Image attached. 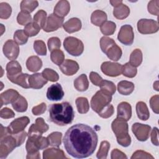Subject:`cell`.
<instances>
[{"label": "cell", "mask_w": 159, "mask_h": 159, "mask_svg": "<svg viewBox=\"0 0 159 159\" xmlns=\"http://www.w3.org/2000/svg\"><path fill=\"white\" fill-rule=\"evenodd\" d=\"M98 135L88 125L76 124L70 127L63 137L64 147L68 154L76 158L91 155L97 147Z\"/></svg>", "instance_id": "1"}, {"label": "cell", "mask_w": 159, "mask_h": 159, "mask_svg": "<svg viewBox=\"0 0 159 159\" xmlns=\"http://www.w3.org/2000/svg\"><path fill=\"white\" fill-rule=\"evenodd\" d=\"M48 111L50 120L60 126L71 123L75 116L73 107L68 102L53 104Z\"/></svg>", "instance_id": "2"}, {"label": "cell", "mask_w": 159, "mask_h": 159, "mask_svg": "<svg viewBox=\"0 0 159 159\" xmlns=\"http://www.w3.org/2000/svg\"><path fill=\"white\" fill-rule=\"evenodd\" d=\"M27 134L22 131L18 134H12L7 133L0 137V158H5L16 147L21 145L25 141Z\"/></svg>", "instance_id": "3"}, {"label": "cell", "mask_w": 159, "mask_h": 159, "mask_svg": "<svg viewBox=\"0 0 159 159\" xmlns=\"http://www.w3.org/2000/svg\"><path fill=\"white\" fill-rule=\"evenodd\" d=\"M49 145V143L47 137L42 135H32L29 136V139L26 142L25 148L27 152L26 158H40V153L39 150H42L47 148Z\"/></svg>", "instance_id": "4"}, {"label": "cell", "mask_w": 159, "mask_h": 159, "mask_svg": "<svg viewBox=\"0 0 159 159\" xmlns=\"http://www.w3.org/2000/svg\"><path fill=\"white\" fill-rule=\"evenodd\" d=\"M111 128L119 145L124 147L130 145L131 139L129 134V126L126 120L117 117L112 122Z\"/></svg>", "instance_id": "5"}, {"label": "cell", "mask_w": 159, "mask_h": 159, "mask_svg": "<svg viewBox=\"0 0 159 159\" xmlns=\"http://www.w3.org/2000/svg\"><path fill=\"white\" fill-rule=\"evenodd\" d=\"M100 47L103 53L107 57L113 61L119 60L122 56V50L115 42V41L109 37H102L100 40Z\"/></svg>", "instance_id": "6"}, {"label": "cell", "mask_w": 159, "mask_h": 159, "mask_svg": "<svg viewBox=\"0 0 159 159\" xmlns=\"http://www.w3.org/2000/svg\"><path fill=\"white\" fill-rule=\"evenodd\" d=\"M111 100L112 95L100 90L93 96L91 100V107L94 112L99 113L104 107L110 104Z\"/></svg>", "instance_id": "7"}, {"label": "cell", "mask_w": 159, "mask_h": 159, "mask_svg": "<svg viewBox=\"0 0 159 159\" xmlns=\"http://www.w3.org/2000/svg\"><path fill=\"white\" fill-rule=\"evenodd\" d=\"M63 46L68 53L75 57L81 55L84 50L82 41L74 37H66L64 40Z\"/></svg>", "instance_id": "8"}, {"label": "cell", "mask_w": 159, "mask_h": 159, "mask_svg": "<svg viewBox=\"0 0 159 159\" xmlns=\"http://www.w3.org/2000/svg\"><path fill=\"white\" fill-rule=\"evenodd\" d=\"M159 25L157 21L153 19H142L137 22L138 31L142 34H150L158 32Z\"/></svg>", "instance_id": "9"}, {"label": "cell", "mask_w": 159, "mask_h": 159, "mask_svg": "<svg viewBox=\"0 0 159 159\" xmlns=\"http://www.w3.org/2000/svg\"><path fill=\"white\" fill-rule=\"evenodd\" d=\"M132 130L137 140L141 142H144L149 137L151 127L148 125L137 122L132 125Z\"/></svg>", "instance_id": "10"}, {"label": "cell", "mask_w": 159, "mask_h": 159, "mask_svg": "<svg viewBox=\"0 0 159 159\" xmlns=\"http://www.w3.org/2000/svg\"><path fill=\"white\" fill-rule=\"evenodd\" d=\"M117 39L119 42L124 45H132L134 39V34L132 27L128 24L122 26L118 34Z\"/></svg>", "instance_id": "11"}, {"label": "cell", "mask_w": 159, "mask_h": 159, "mask_svg": "<svg viewBox=\"0 0 159 159\" xmlns=\"http://www.w3.org/2000/svg\"><path fill=\"white\" fill-rule=\"evenodd\" d=\"M122 65L118 63L111 61H104L101 66V70L102 73L109 76L116 77L122 73Z\"/></svg>", "instance_id": "12"}, {"label": "cell", "mask_w": 159, "mask_h": 159, "mask_svg": "<svg viewBox=\"0 0 159 159\" xmlns=\"http://www.w3.org/2000/svg\"><path fill=\"white\" fill-rule=\"evenodd\" d=\"M30 122V119L27 116H22L14 120L7 127L9 133L12 134H18L24 130Z\"/></svg>", "instance_id": "13"}, {"label": "cell", "mask_w": 159, "mask_h": 159, "mask_svg": "<svg viewBox=\"0 0 159 159\" xmlns=\"http://www.w3.org/2000/svg\"><path fill=\"white\" fill-rule=\"evenodd\" d=\"M3 53L6 57L9 60H16L19 53V47L17 43L12 40H7L3 46Z\"/></svg>", "instance_id": "14"}, {"label": "cell", "mask_w": 159, "mask_h": 159, "mask_svg": "<svg viewBox=\"0 0 159 159\" xmlns=\"http://www.w3.org/2000/svg\"><path fill=\"white\" fill-rule=\"evenodd\" d=\"M63 18L58 17L54 14H50L47 18L45 24L43 27V29L45 32H50L57 30L58 29L61 27L63 25Z\"/></svg>", "instance_id": "15"}, {"label": "cell", "mask_w": 159, "mask_h": 159, "mask_svg": "<svg viewBox=\"0 0 159 159\" xmlns=\"http://www.w3.org/2000/svg\"><path fill=\"white\" fill-rule=\"evenodd\" d=\"M48 125L45 122L43 119L38 117L35 120V123L32 124L30 127L28 132V137L32 135H42L43 133L48 130Z\"/></svg>", "instance_id": "16"}, {"label": "cell", "mask_w": 159, "mask_h": 159, "mask_svg": "<svg viewBox=\"0 0 159 159\" xmlns=\"http://www.w3.org/2000/svg\"><path fill=\"white\" fill-rule=\"evenodd\" d=\"M64 96V92L60 83L52 84L47 89V98L50 101H60Z\"/></svg>", "instance_id": "17"}, {"label": "cell", "mask_w": 159, "mask_h": 159, "mask_svg": "<svg viewBox=\"0 0 159 159\" xmlns=\"http://www.w3.org/2000/svg\"><path fill=\"white\" fill-rule=\"evenodd\" d=\"M60 69L63 73L67 76H72L79 70L78 63L72 60H65L60 66Z\"/></svg>", "instance_id": "18"}, {"label": "cell", "mask_w": 159, "mask_h": 159, "mask_svg": "<svg viewBox=\"0 0 159 159\" xmlns=\"http://www.w3.org/2000/svg\"><path fill=\"white\" fill-rule=\"evenodd\" d=\"M47 80L43 78L42 73H34L29 76L28 83L30 88L38 89L42 88L47 83Z\"/></svg>", "instance_id": "19"}, {"label": "cell", "mask_w": 159, "mask_h": 159, "mask_svg": "<svg viewBox=\"0 0 159 159\" xmlns=\"http://www.w3.org/2000/svg\"><path fill=\"white\" fill-rule=\"evenodd\" d=\"M132 116V107L127 102H122L117 106V117L128 121Z\"/></svg>", "instance_id": "20"}, {"label": "cell", "mask_w": 159, "mask_h": 159, "mask_svg": "<svg viewBox=\"0 0 159 159\" xmlns=\"http://www.w3.org/2000/svg\"><path fill=\"white\" fill-rule=\"evenodd\" d=\"M19 93L12 89H9L2 93L0 95L1 106L14 102L19 97Z\"/></svg>", "instance_id": "21"}, {"label": "cell", "mask_w": 159, "mask_h": 159, "mask_svg": "<svg viewBox=\"0 0 159 159\" xmlns=\"http://www.w3.org/2000/svg\"><path fill=\"white\" fill-rule=\"evenodd\" d=\"M70 10V2L66 0L59 1L54 7V14L59 17L63 18L65 17Z\"/></svg>", "instance_id": "22"}, {"label": "cell", "mask_w": 159, "mask_h": 159, "mask_svg": "<svg viewBox=\"0 0 159 159\" xmlns=\"http://www.w3.org/2000/svg\"><path fill=\"white\" fill-rule=\"evenodd\" d=\"M7 77L9 80L14 78L22 72V67L19 63L16 60L9 61L6 65Z\"/></svg>", "instance_id": "23"}, {"label": "cell", "mask_w": 159, "mask_h": 159, "mask_svg": "<svg viewBox=\"0 0 159 159\" xmlns=\"http://www.w3.org/2000/svg\"><path fill=\"white\" fill-rule=\"evenodd\" d=\"M63 27L66 32L71 34L81 29V22L78 18L73 17L65 22L63 24Z\"/></svg>", "instance_id": "24"}, {"label": "cell", "mask_w": 159, "mask_h": 159, "mask_svg": "<svg viewBox=\"0 0 159 159\" xmlns=\"http://www.w3.org/2000/svg\"><path fill=\"white\" fill-rule=\"evenodd\" d=\"M43 159H57V158H66L63 150L59 148H50L43 152Z\"/></svg>", "instance_id": "25"}, {"label": "cell", "mask_w": 159, "mask_h": 159, "mask_svg": "<svg viewBox=\"0 0 159 159\" xmlns=\"http://www.w3.org/2000/svg\"><path fill=\"white\" fill-rule=\"evenodd\" d=\"M27 68L32 72L39 71L42 66V61L37 56H31L26 61Z\"/></svg>", "instance_id": "26"}, {"label": "cell", "mask_w": 159, "mask_h": 159, "mask_svg": "<svg viewBox=\"0 0 159 159\" xmlns=\"http://www.w3.org/2000/svg\"><path fill=\"white\" fill-rule=\"evenodd\" d=\"M130 14L129 7L124 4L123 3L119 4V6L115 7L113 10L114 16L119 20H122L125 19L129 16Z\"/></svg>", "instance_id": "27"}, {"label": "cell", "mask_w": 159, "mask_h": 159, "mask_svg": "<svg viewBox=\"0 0 159 159\" xmlns=\"http://www.w3.org/2000/svg\"><path fill=\"white\" fill-rule=\"evenodd\" d=\"M107 14L101 10L94 11L91 16V21L92 24L96 26H101L107 20Z\"/></svg>", "instance_id": "28"}, {"label": "cell", "mask_w": 159, "mask_h": 159, "mask_svg": "<svg viewBox=\"0 0 159 159\" xmlns=\"http://www.w3.org/2000/svg\"><path fill=\"white\" fill-rule=\"evenodd\" d=\"M118 92L122 95H129L134 90V84L132 82L123 80L117 84Z\"/></svg>", "instance_id": "29"}, {"label": "cell", "mask_w": 159, "mask_h": 159, "mask_svg": "<svg viewBox=\"0 0 159 159\" xmlns=\"http://www.w3.org/2000/svg\"><path fill=\"white\" fill-rule=\"evenodd\" d=\"M136 112L137 117L142 120H147L150 117V112L148 107L143 101H139L137 103Z\"/></svg>", "instance_id": "30"}, {"label": "cell", "mask_w": 159, "mask_h": 159, "mask_svg": "<svg viewBox=\"0 0 159 159\" xmlns=\"http://www.w3.org/2000/svg\"><path fill=\"white\" fill-rule=\"evenodd\" d=\"M74 86L79 91H85L89 87V81L85 74L79 76L74 81Z\"/></svg>", "instance_id": "31"}, {"label": "cell", "mask_w": 159, "mask_h": 159, "mask_svg": "<svg viewBox=\"0 0 159 159\" xmlns=\"http://www.w3.org/2000/svg\"><path fill=\"white\" fill-rule=\"evenodd\" d=\"M12 106L14 109H15V111L17 112H23L26 111L28 107V104L25 98L22 96L19 95L17 99L12 103Z\"/></svg>", "instance_id": "32"}, {"label": "cell", "mask_w": 159, "mask_h": 159, "mask_svg": "<svg viewBox=\"0 0 159 159\" xmlns=\"http://www.w3.org/2000/svg\"><path fill=\"white\" fill-rule=\"evenodd\" d=\"M29 75L27 73H20L13 78L9 80L12 83L18 84L24 88H29V84L27 82Z\"/></svg>", "instance_id": "33"}, {"label": "cell", "mask_w": 159, "mask_h": 159, "mask_svg": "<svg viewBox=\"0 0 159 159\" xmlns=\"http://www.w3.org/2000/svg\"><path fill=\"white\" fill-rule=\"evenodd\" d=\"M39 2L37 1L23 0L20 2L21 11L27 14H30L38 6Z\"/></svg>", "instance_id": "34"}, {"label": "cell", "mask_w": 159, "mask_h": 159, "mask_svg": "<svg viewBox=\"0 0 159 159\" xmlns=\"http://www.w3.org/2000/svg\"><path fill=\"white\" fill-rule=\"evenodd\" d=\"M142 52L140 49H135L130 55L129 63L135 67H137L142 63Z\"/></svg>", "instance_id": "35"}, {"label": "cell", "mask_w": 159, "mask_h": 159, "mask_svg": "<svg viewBox=\"0 0 159 159\" xmlns=\"http://www.w3.org/2000/svg\"><path fill=\"white\" fill-rule=\"evenodd\" d=\"M76 105L78 112L80 114H85L89 109V105L87 98L84 97H79L76 99Z\"/></svg>", "instance_id": "36"}, {"label": "cell", "mask_w": 159, "mask_h": 159, "mask_svg": "<svg viewBox=\"0 0 159 159\" xmlns=\"http://www.w3.org/2000/svg\"><path fill=\"white\" fill-rule=\"evenodd\" d=\"M101 31L104 35H112L116 29V25L112 21H106L101 26Z\"/></svg>", "instance_id": "37"}, {"label": "cell", "mask_w": 159, "mask_h": 159, "mask_svg": "<svg viewBox=\"0 0 159 159\" xmlns=\"http://www.w3.org/2000/svg\"><path fill=\"white\" fill-rule=\"evenodd\" d=\"M47 20V12L43 10H39L34 15L33 22L39 25L40 28H43Z\"/></svg>", "instance_id": "38"}, {"label": "cell", "mask_w": 159, "mask_h": 159, "mask_svg": "<svg viewBox=\"0 0 159 159\" xmlns=\"http://www.w3.org/2000/svg\"><path fill=\"white\" fill-rule=\"evenodd\" d=\"M62 134L59 132H54L51 133L47 137L49 143V145L53 147H59L61 143Z\"/></svg>", "instance_id": "39"}, {"label": "cell", "mask_w": 159, "mask_h": 159, "mask_svg": "<svg viewBox=\"0 0 159 159\" xmlns=\"http://www.w3.org/2000/svg\"><path fill=\"white\" fill-rule=\"evenodd\" d=\"M110 143L107 141L104 140L101 142L99 150L97 152V158L99 159H106L107 158Z\"/></svg>", "instance_id": "40"}, {"label": "cell", "mask_w": 159, "mask_h": 159, "mask_svg": "<svg viewBox=\"0 0 159 159\" xmlns=\"http://www.w3.org/2000/svg\"><path fill=\"white\" fill-rule=\"evenodd\" d=\"M101 90L110 94L112 95L115 93L116 88V86L112 81H107V80H102L100 86H99Z\"/></svg>", "instance_id": "41"}, {"label": "cell", "mask_w": 159, "mask_h": 159, "mask_svg": "<svg viewBox=\"0 0 159 159\" xmlns=\"http://www.w3.org/2000/svg\"><path fill=\"white\" fill-rule=\"evenodd\" d=\"M50 58L52 62L60 66L64 61L65 55L61 50L57 49L51 52Z\"/></svg>", "instance_id": "42"}, {"label": "cell", "mask_w": 159, "mask_h": 159, "mask_svg": "<svg viewBox=\"0 0 159 159\" xmlns=\"http://www.w3.org/2000/svg\"><path fill=\"white\" fill-rule=\"evenodd\" d=\"M137 70L136 67L130 65L129 62L122 65V73L124 76L128 78H134L137 75Z\"/></svg>", "instance_id": "43"}, {"label": "cell", "mask_w": 159, "mask_h": 159, "mask_svg": "<svg viewBox=\"0 0 159 159\" xmlns=\"http://www.w3.org/2000/svg\"><path fill=\"white\" fill-rule=\"evenodd\" d=\"M40 29L41 28L35 23L31 22L25 26L24 30L28 37H33L40 32Z\"/></svg>", "instance_id": "44"}, {"label": "cell", "mask_w": 159, "mask_h": 159, "mask_svg": "<svg viewBox=\"0 0 159 159\" xmlns=\"http://www.w3.org/2000/svg\"><path fill=\"white\" fill-rule=\"evenodd\" d=\"M29 37L24 30H17L14 34V40L19 45H24L27 43Z\"/></svg>", "instance_id": "45"}, {"label": "cell", "mask_w": 159, "mask_h": 159, "mask_svg": "<svg viewBox=\"0 0 159 159\" xmlns=\"http://www.w3.org/2000/svg\"><path fill=\"white\" fill-rule=\"evenodd\" d=\"M42 75L45 79H46L47 81H50L52 82H55L59 79V76L58 73L52 69L45 68L42 72Z\"/></svg>", "instance_id": "46"}, {"label": "cell", "mask_w": 159, "mask_h": 159, "mask_svg": "<svg viewBox=\"0 0 159 159\" xmlns=\"http://www.w3.org/2000/svg\"><path fill=\"white\" fill-rule=\"evenodd\" d=\"M12 8L7 2L0 3V17L2 19H8L11 14Z\"/></svg>", "instance_id": "47"}, {"label": "cell", "mask_w": 159, "mask_h": 159, "mask_svg": "<svg viewBox=\"0 0 159 159\" xmlns=\"http://www.w3.org/2000/svg\"><path fill=\"white\" fill-rule=\"evenodd\" d=\"M34 48L37 54L39 55H46L47 54V47L45 43L42 40H35L34 42Z\"/></svg>", "instance_id": "48"}, {"label": "cell", "mask_w": 159, "mask_h": 159, "mask_svg": "<svg viewBox=\"0 0 159 159\" xmlns=\"http://www.w3.org/2000/svg\"><path fill=\"white\" fill-rule=\"evenodd\" d=\"M17 22L20 25H26L29 23L31 22L32 17H31V16L30 15V14H27V13L21 11L17 15Z\"/></svg>", "instance_id": "49"}, {"label": "cell", "mask_w": 159, "mask_h": 159, "mask_svg": "<svg viewBox=\"0 0 159 159\" xmlns=\"http://www.w3.org/2000/svg\"><path fill=\"white\" fill-rule=\"evenodd\" d=\"M114 112V107L112 104H108L106 107H104L98 114V115L104 119L109 118L111 117Z\"/></svg>", "instance_id": "50"}, {"label": "cell", "mask_w": 159, "mask_h": 159, "mask_svg": "<svg viewBox=\"0 0 159 159\" xmlns=\"http://www.w3.org/2000/svg\"><path fill=\"white\" fill-rule=\"evenodd\" d=\"M47 43L49 50L50 52H52L57 49H59L61 47V41L59 38L57 37H53L50 38L48 40Z\"/></svg>", "instance_id": "51"}, {"label": "cell", "mask_w": 159, "mask_h": 159, "mask_svg": "<svg viewBox=\"0 0 159 159\" xmlns=\"http://www.w3.org/2000/svg\"><path fill=\"white\" fill-rule=\"evenodd\" d=\"M158 4H159V1L158 0H155V1H150L148 4V11L155 16L158 15Z\"/></svg>", "instance_id": "52"}, {"label": "cell", "mask_w": 159, "mask_h": 159, "mask_svg": "<svg viewBox=\"0 0 159 159\" xmlns=\"http://www.w3.org/2000/svg\"><path fill=\"white\" fill-rule=\"evenodd\" d=\"M150 105L152 111L158 114L159 111V96L158 94L152 96L150 99Z\"/></svg>", "instance_id": "53"}, {"label": "cell", "mask_w": 159, "mask_h": 159, "mask_svg": "<svg viewBox=\"0 0 159 159\" xmlns=\"http://www.w3.org/2000/svg\"><path fill=\"white\" fill-rule=\"evenodd\" d=\"M132 159L134 158H153V157L149 153H147L143 150H137L135 151L132 156L131 157Z\"/></svg>", "instance_id": "54"}, {"label": "cell", "mask_w": 159, "mask_h": 159, "mask_svg": "<svg viewBox=\"0 0 159 159\" xmlns=\"http://www.w3.org/2000/svg\"><path fill=\"white\" fill-rule=\"evenodd\" d=\"M89 79H90L91 83L97 86H99L101 82L103 80V79L101 77V76L98 73L94 72V71H91L90 73Z\"/></svg>", "instance_id": "55"}, {"label": "cell", "mask_w": 159, "mask_h": 159, "mask_svg": "<svg viewBox=\"0 0 159 159\" xmlns=\"http://www.w3.org/2000/svg\"><path fill=\"white\" fill-rule=\"evenodd\" d=\"M46 109H47V106L45 103L42 102L40 104L36 106H34L32 109V112L34 115L37 116V115H40L44 113Z\"/></svg>", "instance_id": "56"}, {"label": "cell", "mask_w": 159, "mask_h": 159, "mask_svg": "<svg viewBox=\"0 0 159 159\" xmlns=\"http://www.w3.org/2000/svg\"><path fill=\"white\" fill-rule=\"evenodd\" d=\"M15 116L14 112L8 107H4L0 111V116L2 119H10L14 117Z\"/></svg>", "instance_id": "57"}, {"label": "cell", "mask_w": 159, "mask_h": 159, "mask_svg": "<svg viewBox=\"0 0 159 159\" xmlns=\"http://www.w3.org/2000/svg\"><path fill=\"white\" fill-rule=\"evenodd\" d=\"M111 158L112 159H119V158L126 159V158H127V157L125 155V153H123L122 152H121L120 150H118L117 148H115L111 152Z\"/></svg>", "instance_id": "58"}, {"label": "cell", "mask_w": 159, "mask_h": 159, "mask_svg": "<svg viewBox=\"0 0 159 159\" xmlns=\"http://www.w3.org/2000/svg\"><path fill=\"white\" fill-rule=\"evenodd\" d=\"M158 130L157 127H154L151 133V141L152 143L156 146L158 145Z\"/></svg>", "instance_id": "59"}, {"label": "cell", "mask_w": 159, "mask_h": 159, "mask_svg": "<svg viewBox=\"0 0 159 159\" xmlns=\"http://www.w3.org/2000/svg\"><path fill=\"white\" fill-rule=\"evenodd\" d=\"M110 3L111 4V5L113 6V7H116L117 6H119V4H122V1L121 0H117V1H110Z\"/></svg>", "instance_id": "60"}, {"label": "cell", "mask_w": 159, "mask_h": 159, "mask_svg": "<svg viewBox=\"0 0 159 159\" xmlns=\"http://www.w3.org/2000/svg\"><path fill=\"white\" fill-rule=\"evenodd\" d=\"M153 88L157 90L158 91V81H156L154 84H153Z\"/></svg>", "instance_id": "61"}]
</instances>
